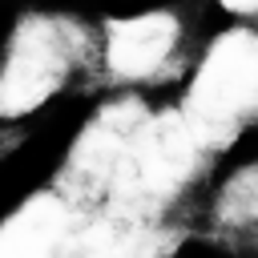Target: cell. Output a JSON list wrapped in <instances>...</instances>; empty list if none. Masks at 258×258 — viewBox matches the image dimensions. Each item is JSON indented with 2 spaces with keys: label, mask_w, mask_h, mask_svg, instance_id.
I'll return each mask as SVG.
<instances>
[{
  "label": "cell",
  "mask_w": 258,
  "mask_h": 258,
  "mask_svg": "<svg viewBox=\"0 0 258 258\" xmlns=\"http://www.w3.org/2000/svg\"><path fill=\"white\" fill-rule=\"evenodd\" d=\"M218 218L234 230H258V165L238 169L218 194Z\"/></svg>",
  "instance_id": "8"
},
{
  "label": "cell",
  "mask_w": 258,
  "mask_h": 258,
  "mask_svg": "<svg viewBox=\"0 0 258 258\" xmlns=\"http://www.w3.org/2000/svg\"><path fill=\"white\" fill-rule=\"evenodd\" d=\"M77 230L69 198L52 189L32 194L0 222V258H73Z\"/></svg>",
  "instance_id": "5"
},
{
  "label": "cell",
  "mask_w": 258,
  "mask_h": 258,
  "mask_svg": "<svg viewBox=\"0 0 258 258\" xmlns=\"http://www.w3.org/2000/svg\"><path fill=\"white\" fill-rule=\"evenodd\" d=\"M101 44H105V64L117 81H149L173 60L181 44V20L165 8L117 16L105 24Z\"/></svg>",
  "instance_id": "4"
},
{
  "label": "cell",
  "mask_w": 258,
  "mask_h": 258,
  "mask_svg": "<svg viewBox=\"0 0 258 258\" xmlns=\"http://www.w3.org/2000/svg\"><path fill=\"white\" fill-rule=\"evenodd\" d=\"M165 238L157 226H149L141 214L109 210L105 218H93L77 230L73 258H161Z\"/></svg>",
  "instance_id": "7"
},
{
  "label": "cell",
  "mask_w": 258,
  "mask_h": 258,
  "mask_svg": "<svg viewBox=\"0 0 258 258\" xmlns=\"http://www.w3.org/2000/svg\"><path fill=\"white\" fill-rule=\"evenodd\" d=\"M145 117H149V109L137 105V101H129V97L105 105V109L81 129V137L73 141L69 173H73L81 185H89V189H105L109 177H113V169L121 165V157H125L137 125H141Z\"/></svg>",
  "instance_id": "6"
},
{
  "label": "cell",
  "mask_w": 258,
  "mask_h": 258,
  "mask_svg": "<svg viewBox=\"0 0 258 258\" xmlns=\"http://www.w3.org/2000/svg\"><path fill=\"white\" fill-rule=\"evenodd\" d=\"M181 117L214 153L258 117V32L230 28L210 40L185 89Z\"/></svg>",
  "instance_id": "1"
},
{
  "label": "cell",
  "mask_w": 258,
  "mask_h": 258,
  "mask_svg": "<svg viewBox=\"0 0 258 258\" xmlns=\"http://www.w3.org/2000/svg\"><path fill=\"white\" fill-rule=\"evenodd\" d=\"M218 4L234 16H258V0H218Z\"/></svg>",
  "instance_id": "9"
},
{
  "label": "cell",
  "mask_w": 258,
  "mask_h": 258,
  "mask_svg": "<svg viewBox=\"0 0 258 258\" xmlns=\"http://www.w3.org/2000/svg\"><path fill=\"white\" fill-rule=\"evenodd\" d=\"M85 32L52 12L24 16L4 48L0 60V117H28L32 109L48 105L56 89L69 81L81 56Z\"/></svg>",
  "instance_id": "3"
},
{
  "label": "cell",
  "mask_w": 258,
  "mask_h": 258,
  "mask_svg": "<svg viewBox=\"0 0 258 258\" xmlns=\"http://www.w3.org/2000/svg\"><path fill=\"white\" fill-rule=\"evenodd\" d=\"M206 145L194 137V129L185 125L181 109L177 113H161V117H145L121 157V165L113 169L105 194L113 198V210L125 214H149L165 202H173L206 165Z\"/></svg>",
  "instance_id": "2"
}]
</instances>
